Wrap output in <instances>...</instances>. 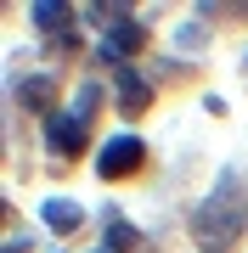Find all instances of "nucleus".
<instances>
[{"label":"nucleus","mask_w":248,"mask_h":253,"mask_svg":"<svg viewBox=\"0 0 248 253\" xmlns=\"http://www.w3.org/2000/svg\"><path fill=\"white\" fill-rule=\"evenodd\" d=\"M243 219H248V180H243L237 169H231L226 180L209 191V203L198 208L192 236H198V248H203V253H214V248H226L231 236L243 231Z\"/></svg>","instance_id":"1"},{"label":"nucleus","mask_w":248,"mask_h":253,"mask_svg":"<svg viewBox=\"0 0 248 253\" xmlns=\"http://www.w3.org/2000/svg\"><path fill=\"white\" fill-rule=\"evenodd\" d=\"M46 135H51V152L79 158V152H85V118H79V113H51Z\"/></svg>","instance_id":"3"},{"label":"nucleus","mask_w":248,"mask_h":253,"mask_svg":"<svg viewBox=\"0 0 248 253\" xmlns=\"http://www.w3.org/2000/svg\"><path fill=\"white\" fill-rule=\"evenodd\" d=\"M68 23H74V6H62V0L34 6V28H46V34H68Z\"/></svg>","instance_id":"4"},{"label":"nucleus","mask_w":248,"mask_h":253,"mask_svg":"<svg viewBox=\"0 0 248 253\" xmlns=\"http://www.w3.org/2000/svg\"><path fill=\"white\" fill-rule=\"evenodd\" d=\"M23 96L34 101V107H46V101H51V79H46V73H40V79H28V84H23Z\"/></svg>","instance_id":"9"},{"label":"nucleus","mask_w":248,"mask_h":253,"mask_svg":"<svg viewBox=\"0 0 248 253\" xmlns=\"http://www.w3.org/2000/svg\"><path fill=\"white\" fill-rule=\"evenodd\" d=\"M136 242H141V236L130 231L124 219H113V225H107V253H136Z\"/></svg>","instance_id":"8"},{"label":"nucleus","mask_w":248,"mask_h":253,"mask_svg":"<svg viewBox=\"0 0 248 253\" xmlns=\"http://www.w3.org/2000/svg\"><path fill=\"white\" fill-rule=\"evenodd\" d=\"M40 219H46V225H51L56 236H68V231H74V225H79L85 214H79L74 203H62V197H56V203H46V208H40Z\"/></svg>","instance_id":"6"},{"label":"nucleus","mask_w":248,"mask_h":253,"mask_svg":"<svg viewBox=\"0 0 248 253\" xmlns=\"http://www.w3.org/2000/svg\"><path fill=\"white\" fill-rule=\"evenodd\" d=\"M141 40H147V34H141L136 23H119L107 34V45H101V56H130V51H141Z\"/></svg>","instance_id":"7"},{"label":"nucleus","mask_w":248,"mask_h":253,"mask_svg":"<svg viewBox=\"0 0 248 253\" xmlns=\"http://www.w3.org/2000/svg\"><path fill=\"white\" fill-rule=\"evenodd\" d=\"M74 113H79V118H91V113H96V90H91V84H85V90H79V101H74Z\"/></svg>","instance_id":"10"},{"label":"nucleus","mask_w":248,"mask_h":253,"mask_svg":"<svg viewBox=\"0 0 248 253\" xmlns=\"http://www.w3.org/2000/svg\"><path fill=\"white\" fill-rule=\"evenodd\" d=\"M141 158H147V152H141V141H136V135H119V141L101 146L96 174H101V180H124L130 169H141Z\"/></svg>","instance_id":"2"},{"label":"nucleus","mask_w":248,"mask_h":253,"mask_svg":"<svg viewBox=\"0 0 248 253\" xmlns=\"http://www.w3.org/2000/svg\"><path fill=\"white\" fill-rule=\"evenodd\" d=\"M147 101H152V90H147V79H136V73H119V107L124 113H141V107H147Z\"/></svg>","instance_id":"5"}]
</instances>
